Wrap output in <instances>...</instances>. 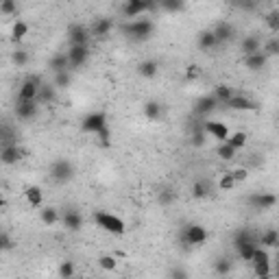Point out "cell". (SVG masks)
Here are the masks:
<instances>
[{
  "label": "cell",
  "mask_w": 279,
  "mask_h": 279,
  "mask_svg": "<svg viewBox=\"0 0 279 279\" xmlns=\"http://www.w3.org/2000/svg\"><path fill=\"white\" fill-rule=\"evenodd\" d=\"M122 33L133 42H146L151 40V35L155 33V24L149 18H138V20H131L122 26Z\"/></svg>",
  "instance_id": "6da1fadb"
},
{
  "label": "cell",
  "mask_w": 279,
  "mask_h": 279,
  "mask_svg": "<svg viewBox=\"0 0 279 279\" xmlns=\"http://www.w3.org/2000/svg\"><path fill=\"white\" fill-rule=\"evenodd\" d=\"M92 218H94L96 227L105 229L107 233H113V236H122V233L127 231V225H124V221H122V218H118L116 214H112V212L96 210L94 214H92Z\"/></svg>",
  "instance_id": "7a4b0ae2"
},
{
  "label": "cell",
  "mask_w": 279,
  "mask_h": 279,
  "mask_svg": "<svg viewBox=\"0 0 279 279\" xmlns=\"http://www.w3.org/2000/svg\"><path fill=\"white\" fill-rule=\"evenodd\" d=\"M155 9H157V2H151V0H127L120 7L124 18H131V20L144 18L146 11H155Z\"/></svg>",
  "instance_id": "3957f363"
},
{
  "label": "cell",
  "mask_w": 279,
  "mask_h": 279,
  "mask_svg": "<svg viewBox=\"0 0 279 279\" xmlns=\"http://www.w3.org/2000/svg\"><path fill=\"white\" fill-rule=\"evenodd\" d=\"M42 85H44L42 76H37V74L26 76V79L22 81L20 90H18V101H26V103H29V101H37Z\"/></svg>",
  "instance_id": "277c9868"
},
{
  "label": "cell",
  "mask_w": 279,
  "mask_h": 279,
  "mask_svg": "<svg viewBox=\"0 0 279 279\" xmlns=\"http://www.w3.org/2000/svg\"><path fill=\"white\" fill-rule=\"evenodd\" d=\"M207 240V229L203 225H196V223H190V225L183 227L181 231V242L185 247H201Z\"/></svg>",
  "instance_id": "5b68a950"
},
{
  "label": "cell",
  "mask_w": 279,
  "mask_h": 279,
  "mask_svg": "<svg viewBox=\"0 0 279 279\" xmlns=\"http://www.w3.org/2000/svg\"><path fill=\"white\" fill-rule=\"evenodd\" d=\"M51 177L57 183H68L74 179V164L68 160H57L51 166Z\"/></svg>",
  "instance_id": "8992f818"
},
{
  "label": "cell",
  "mask_w": 279,
  "mask_h": 279,
  "mask_svg": "<svg viewBox=\"0 0 279 279\" xmlns=\"http://www.w3.org/2000/svg\"><path fill=\"white\" fill-rule=\"evenodd\" d=\"M81 129L85 131V133H94L98 135L103 129H107V116L103 112H94V113H87L83 118V122H81Z\"/></svg>",
  "instance_id": "52a82bcc"
},
{
  "label": "cell",
  "mask_w": 279,
  "mask_h": 279,
  "mask_svg": "<svg viewBox=\"0 0 279 279\" xmlns=\"http://www.w3.org/2000/svg\"><path fill=\"white\" fill-rule=\"evenodd\" d=\"M249 205L258 212H269L277 205V196L273 192H253L249 196Z\"/></svg>",
  "instance_id": "ba28073f"
},
{
  "label": "cell",
  "mask_w": 279,
  "mask_h": 279,
  "mask_svg": "<svg viewBox=\"0 0 279 279\" xmlns=\"http://www.w3.org/2000/svg\"><path fill=\"white\" fill-rule=\"evenodd\" d=\"M203 129L207 135H212L214 140H218L221 144H225V142L229 140V127L225 122H216V120H207V122H203Z\"/></svg>",
  "instance_id": "9c48e42d"
},
{
  "label": "cell",
  "mask_w": 279,
  "mask_h": 279,
  "mask_svg": "<svg viewBox=\"0 0 279 279\" xmlns=\"http://www.w3.org/2000/svg\"><path fill=\"white\" fill-rule=\"evenodd\" d=\"M90 33L83 24H70L68 29V44L70 46H87L90 42Z\"/></svg>",
  "instance_id": "30bf717a"
},
{
  "label": "cell",
  "mask_w": 279,
  "mask_h": 279,
  "mask_svg": "<svg viewBox=\"0 0 279 279\" xmlns=\"http://www.w3.org/2000/svg\"><path fill=\"white\" fill-rule=\"evenodd\" d=\"M37 112H40V103H37V101H29V103H26V101H18V103H15V109H13L15 118H20V120L35 118Z\"/></svg>",
  "instance_id": "8fae6325"
},
{
  "label": "cell",
  "mask_w": 279,
  "mask_h": 279,
  "mask_svg": "<svg viewBox=\"0 0 279 279\" xmlns=\"http://www.w3.org/2000/svg\"><path fill=\"white\" fill-rule=\"evenodd\" d=\"M65 55H68L70 68H81L90 57V46H70Z\"/></svg>",
  "instance_id": "7c38bea8"
},
{
  "label": "cell",
  "mask_w": 279,
  "mask_h": 279,
  "mask_svg": "<svg viewBox=\"0 0 279 279\" xmlns=\"http://www.w3.org/2000/svg\"><path fill=\"white\" fill-rule=\"evenodd\" d=\"M22 157H24V149H20L18 144H11V146H2V151H0V162L4 164V166H13V164H18Z\"/></svg>",
  "instance_id": "4fadbf2b"
},
{
  "label": "cell",
  "mask_w": 279,
  "mask_h": 279,
  "mask_svg": "<svg viewBox=\"0 0 279 279\" xmlns=\"http://www.w3.org/2000/svg\"><path fill=\"white\" fill-rule=\"evenodd\" d=\"M216 105H218V101L214 98V94H205L194 103V113L196 116H210V113L216 109Z\"/></svg>",
  "instance_id": "5bb4252c"
},
{
  "label": "cell",
  "mask_w": 279,
  "mask_h": 279,
  "mask_svg": "<svg viewBox=\"0 0 279 279\" xmlns=\"http://www.w3.org/2000/svg\"><path fill=\"white\" fill-rule=\"evenodd\" d=\"M61 223L68 231H81V227H83V216L76 210H65L61 214Z\"/></svg>",
  "instance_id": "9a60e30c"
},
{
  "label": "cell",
  "mask_w": 279,
  "mask_h": 279,
  "mask_svg": "<svg viewBox=\"0 0 279 279\" xmlns=\"http://www.w3.org/2000/svg\"><path fill=\"white\" fill-rule=\"evenodd\" d=\"M229 109H233V112H255L258 109V103L251 101L249 96H233L231 101L227 103Z\"/></svg>",
  "instance_id": "2e32d148"
},
{
  "label": "cell",
  "mask_w": 279,
  "mask_h": 279,
  "mask_svg": "<svg viewBox=\"0 0 279 279\" xmlns=\"http://www.w3.org/2000/svg\"><path fill=\"white\" fill-rule=\"evenodd\" d=\"M244 65H247V70L251 72H260V70L266 68V63H269V57H266L264 53H255V55H249V57L242 59Z\"/></svg>",
  "instance_id": "e0dca14e"
},
{
  "label": "cell",
  "mask_w": 279,
  "mask_h": 279,
  "mask_svg": "<svg viewBox=\"0 0 279 279\" xmlns=\"http://www.w3.org/2000/svg\"><path fill=\"white\" fill-rule=\"evenodd\" d=\"M212 31H214L218 44H225L229 40H233V35H236V29H233V24H229V22H218Z\"/></svg>",
  "instance_id": "ac0fdd59"
},
{
  "label": "cell",
  "mask_w": 279,
  "mask_h": 279,
  "mask_svg": "<svg viewBox=\"0 0 279 279\" xmlns=\"http://www.w3.org/2000/svg\"><path fill=\"white\" fill-rule=\"evenodd\" d=\"M240 48H242L244 57L255 55V53H262V40H260L258 35H244V40H242V44H240Z\"/></svg>",
  "instance_id": "d6986e66"
},
{
  "label": "cell",
  "mask_w": 279,
  "mask_h": 279,
  "mask_svg": "<svg viewBox=\"0 0 279 279\" xmlns=\"http://www.w3.org/2000/svg\"><path fill=\"white\" fill-rule=\"evenodd\" d=\"M24 196H26V203L31 207H35V210H40L44 203V192H42L40 185H29V188L24 190Z\"/></svg>",
  "instance_id": "ffe728a7"
},
{
  "label": "cell",
  "mask_w": 279,
  "mask_h": 279,
  "mask_svg": "<svg viewBox=\"0 0 279 279\" xmlns=\"http://www.w3.org/2000/svg\"><path fill=\"white\" fill-rule=\"evenodd\" d=\"M48 68L53 70V74H59V72H68L70 70V61H68V55L65 53H59L48 61Z\"/></svg>",
  "instance_id": "44dd1931"
},
{
  "label": "cell",
  "mask_w": 279,
  "mask_h": 279,
  "mask_svg": "<svg viewBox=\"0 0 279 279\" xmlns=\"http://www.w3.org/2000/svg\"><path fill=\"white\" fill-rule=\"evenodd\" d=\"M113 29V20L112 18H98L92 26V35L94 37H107Z\"/></svg>",
  "instance_id": "7402d4cb"
},
{
  "label": "cell",
  "mask_w": 279,
  "mask_h": 279,
  "mask_svg": "<svg viewBox=\"0 0 279 279\" xmlns=\"http://www.w3.org/2000/svg\"><path fill=\"white\" fill-rule=\"evenodd\" d=\"M190 192H192V199H207L212 192V185L207 179H196V181L192 183V188H190Z\"/></svg>",
  "instance_id": "603a6c76"
},
{
  "label": "cell",
  "mask_w": 279,
  "mask_h": 279,
  "mask_svg": "<svg viewBox=\"0 0 279 279\" xmlns=\"http://www.w3.org/2000/svg\"><path fill=\"white\" fill-rule=\"evenodd\" d=\"M157 72H160V63L155 59H144L138 65V74L144 76V79H153V76H157Z\"/></svg>",
  "instance_id": "cb8c5ba5"
},
{
  "label": "cell",
  "mask_w": 279,
  "mask_h": 279,
  "mask_svg": "<svg viewBox=\"0 0 279 279\" xmlns=\"http://www.w3.org/2000/svg\"><path fill=\"white\" fill-rule=\"evenodd\" d=\"M142 112H144V118L146 120H160L162 118V113H164V107H162V103H157V101H146L144 103V107H142Z\"/></svg>",
  "instance_id": "d4e9b609"
},
{
  "label": "cell",
  "mask_w": 279,
  "mask_h": 279,
  "mask_svg": "<svg viewBox=\"0 0 279 279\" xmlns=\"http://www.w3.org/2000/svg\"><path fill=\"white\" fill-rule=\"evenodd\" d=\"M196 44H199L201 51H212V48L218 46V40H216L214 31H201L199 37H196Z\"/></svg>",
  "instance_id": "484cf974"
},
{
  "label": "cell",
  "mask_w": 279,
  "mask_h": 279,
  "mask_svg": "<svg viewBox=\"0 0 279 279\" xmlns=\"http://www.w3.org/2000/svg\"><path fill=\"white\" fill-rule=\"evenodd\" d=\"M40 221L44 223V225L53 227V225H57V223L61 221V214H59L55 207H42L40 210Z\"/></svg>",
  "instance_id": "4316f807"
},
{
  "label": "cell",
  "mask_w": 279,
  "mask_h": 279,
  "mask_svg": "<svg viewBox=\"0 0 279 279\" xmlns=\"http://www.w3.org/2000/svg\"><path fill=\"white\" fill-rule=\"evenodd\" d=\"M260 244L264 249L279 247V231H277V229H266V231L260 236Z\"/></svg>",
  "instance_id": "83f0119b"
},
{
  "label": "cell",
  "mask_w": 279,
  "mask_h": 279,
  "mask_svg": "<svg viewBox=\"0 0 279 279\" xmlns=\"http://www.w3.org/2000/svg\"><path fill=\"white\" fill-rule=\"evenodd\" d=\"M55 98H57V87L53 83H44L40 90V96H37V103H40V105H46V103H53Z\"/></svg>",
  "instance_id": "f1b7e54d"
},
{
  "label": "cell",
  "mask_w": 279,
  "mask_h": 279,
  "mask_svg": "<svg viewBox=\"0 0 279 279\" xmlns=\"http://www.w3.org/2000/svg\"><path fill=\"white\" fill-rule=\"evenodd\" d=\"M236 96L233 94V87H229V85H225V83H221V85H216L214 87V98L218 103H223V105H227L231 98Z\"/></svg>",
  "instance_id": "f546056e"
},
{
  "label": "cell",
  "mask_w": 279,
  "mask_h": 279,
  "mask_svg": "<svg viewBox=\"0 0 279 279\" xmlns=\"http://www.w3.org/2000/svg\"><path fill=\"white\" fill-rule=\"evenodd\" d=\"M174 201H177V192H174L172 188H162L160 192H157V203L162 207H170Z\"/></svg>",
  "instance_id": "4dcf8cb0"
},
{
  "label": "cell",
  "mask_w": 279,
  "mask_h": 279,
  "mask_svg": "<svg viewBox=\"0 0 279 279\" xmlns=\"http://www.w3.org/2000/svg\"><path fill=\"white\" fill-rule=\"evenodd\" d=\"M157 9L168 11V13H179V11L185 9V2L183 0H160V2H157Z\"/></svg>",
  "instance_id": "1f68e13d"
},
{
  "label": "cell",
  "mask_w": 279,
  "mask_h": 279,
  "mask_svg": "<svg viewBox=\"0 0 279 279\" xmlns=\"http://www.w3.org/2000/svg\"><path fill=\"white\" fill-rule=\"evenodd\" d=\"M26 33H29V24H26L24 20H18L13 24V29H11V42H22L26 37Z\"/></svg>",
  "instance_id": "d6a6232c"
},
{
  "label": "cell",
  "mask_w": 279,
  "mask_h": 279,
  "mask_svg": "<svg viewBox=\"0 0 279 279\" xmlns=\"http://www.w3.org/2000/svg\"><path fill=\"white\" fill-rule=\"evenodd\" d=\"M231 269H233V264H231V260L229 258H218L214 262V273L218 277H227L229 273H231Z\"/></svg>",
  "instance_id": "836d02e7"
},
{
  "label": "cell",
  "mask_w": 279,
  "mask_h": 279,
  "mask_svg": "<svg viewBox=\"0 0 279 279\" xmlns=\"http://www.w3.org/2000/svg\"><path fill=\"white\" fill-rule=\"evenodd\" d=\"M18 135L11 131V127L7 122H2V127H0V142H2V146H11V144H18Z\"/></svg>",
  "instance_id": "e575fe53"
},
{
  "label": "cell",
  "mask_w": 279,
  "mask_h": 279,
  "mask_svg": "<svg viewBox=\"0 0 279 279\" xmlns=\"http://www.w3.org/2000/svg\"><path fill=\"white\" fill-rule=\"evenodd\" d=\"M70 83H72V72H59L53 76V85L57 87V90H65V87H70Z\"/></svg>",
  "instance_id": "d590c367"
},
{
  "label": "cell",
  "mask_w": 279,
  "mask_h": 279,
  "mask_svg": "<svg viewBox=\"0 0 279 279\" xmlns=\"http://www.w3.org/2000/svg\"><path fill=\"white\" fill-rule=\"evenodd\" d=\"M227 144L231 146V149H236V151L244 149V144H247V133H244V131L231 133V135H229V140H227Z\"/></svg>",
  "instance_id": "8d00e7d4"
},
{
  "label": "cell",
  "mask_w": 279,
  "mask_h": 279,
  "mask_svg": "<svg viewBox=\"0 0 279 279\" xmlns=\"http://www.w3.org/2000/svg\"><path fill=\"white\" fill-rule=\"evenodd\" d=\"M262 53H264L266 57H279V37H271V40L262 46Z\"/></svg>",
  "instance_id": "74e56055"
},
{
  "label": "cell",
  "mask_w": 279,
  "mask_h": 279,
  "mask_svg": "<svg viewBox=\"0 0 279 279\" xmlns=\"http://www.w3.org/2000/svg\"><path fill=\"white\" fill-rule=\"evenodd\" d=\"M264 22H266V26H269L271 33H279V9L269 11V13H266V18H264Z\"/></svg>",
  "instance_id": "f35d334b"
},
{
  "label": "cell",
  "mask_w": 279,
  "mask_h": 279,
  "mask_svg": "<svg viewBox=\"0 0 279 279\" xmlns=\"http://www.w3.org/2000/svg\"><path fill=\"white\" fill-rule=\"evenodd\" d=\"M205 138H207V133H205L203 124H201V127H194V131H192V138H190V142H192L194 149H201V146L205 144Z\"/></svg>",
  "instance_id": "ab89813d"
},
{
  "label": "cell",
  "mask_w": 279,
  "mask_h": 279,
  "mask_svg": "<svg viewBox=\"0 0 279 279\" xmlns=\"http://www.w3.org/2000/svg\"><path fill=\"white\" fill-rule=\"evenodd\" d=\"M236 177H233V172H225L221 177V181H218V188L223 190V192H229V190H233L236 188Z\"/></svg>",
  "instance_id": "60d3db41"
},
{
  "label": "cell",
  "mask_w": 279,
  "mask_h": 279,
  "mask_svg": "<svg viewBox=\"0 0 279 279\" xmlns=\"http://www.w3.org/2000/svg\"><path fill=\"white\" fill-rule=\"evenodd\" d=\"M59 277L61 279H74V262L70 260H63L61 264H59Z\"/></svg>",
  "instance_id": "b9f144b4"
},
{
  "label": "cell",
  "mask_w": 279,
  "mask_h": 279,
  "mask_svg": "<svg viewBox=\"0 0 279 279\" xmlns=\"http://www.w3.org/2000/svg\"><path fill=\"white\" fill-rule=\"evenodd\" d=\"M236 153H238V151H236V149H231V146H229L227 142H225V144H221V146L216 149V155L221 157V160H225V162H231L233 157H236Z\"/></svg>",
  "instance_id": "7bdbcfd3"
},
{
  "label": "cell",
  "mask_w": 279,
  "mask_h": 279,
  "mask_svg": "<svg viewBox=\"0 0 279 279\" xmlns=\"http://www.w3.org/2000/svg\"><path fill=\"white\" fill-rule=\"evenodd\" d=\"M98 266H101L103 271H116L118 260L113 258V255H101V258H98Z\"/></svg>",
  "instance_id": "ee69618b"
},
{
  "label": "cell",
  "mask_w": 279,
  "mask_h": 279,
  "mask_svg": "<svg viewBox=\"0 0 279 279\" xmlns=\"http://www.w3.org/2000/svg\"><path fill=\"white\" fill-rule=\"evenodd\" d=\"M11 61L18 65V68H24V65L29 63V53L22 51V48H18V51L11 53Z\"/></svg>",
  "instance_id": "f6af8a7d"
},
{
  "label": "cell",
  "mask_w": 279,
  "mask_h": 279,
  "mask_svg": "<svg viewBox=\"0 0 279 279\" xmlns=\"http://www.w3.org/2000/svg\"><path fill=\"white\" fill-rule=\"evenodd\" d=\"M253 273H255V277L273 275V271H271V262H255V264H253Z\"/></svg>",
  "instance_id": "bcb514c9"
},
{
  "label": "cell",
  "mask_w": 279,
  "mask_h": 279,
  "mask_svg": "<svg viewBox=\"0 0 279 279\" xmlns=\"http://www.w3.org/2000/svg\"><path fill=\"white\" fill-rule=\"evenodd\" d=\"M0 13H4V15L18 13V4H15L13 0H2V2H0Z\"/></svg>",
  "instance_id": "7dc6e473"
},
{
  "label": "cell",
  "mask_w": 279,
  "mask_h": 279,
  "mask_svg": "<svg viewBox=\"0 0 279 279\" xmlns=\"http://www.w3.org/2000/svg\"><path fill=\"white\" fill-rule=\"evenodd\" d=\"M201 76V68L196 63H192V65H188L185 68V81H196Z\"/></svg>",
  "instance_id": "c3c4849f"
},
{
  "label": "cell",
  "mask_w": 279,
  "mask_h": 279,
  "mask_svg": "<svg viewBox=\"0 0 279 279\" xmlns=\"http://www.w3.org/2000/svg\"><path fill=\"white\" fill-rule=\"evenodd\" d=\"M255 262H271V255H269V251H266L264 247L255 249V255H253V262H251V264H255Z\"/></svg>",
  "instance_id": "681fc988"
},
{
  "label": "cell",
  "mask_w": 279,
  "mask_h": 279,
  "mask_svg": "<svg viewBox=\"0 0 279 279\" xmlns=\"http://www.w3.org/2000/svg\"><path fill=\"white\" fill-rule=\"evenodd\" d=\"M170 279H190V273H188V269H183V266H174L170 271Z\"/></svg>",
  "instance_id": "f907efd6"
},
{
  "label": "cell",
  "mask_w": 279,
  "mask_h": 279,
  "mask_svg": "<svg viewBox=\"0 0 279 279\" xmlns=\"http://www.w3.org/2000/svg\"><path fill=\"white\" fill-rule=\"evenodd\" d=\"M0 249H2V251H11V249H13V240H11V236L7 231L0 233Z\"/></svg>",
  "instance_id": "816d5d0a"
},
{
  "label": "cell",
  "mask_w": 279,
  "mask_h": 279,
  "mask_svg": "<svg viewBox=\"0 0 279 279\" xmlns=\"http://www.w3.org/2000/svg\"><path fill=\"white\" fill-rule=\"evenodd\" d=\"M98 142H101V146H109V144H112V131H109V127L103 129L101 133H98Z\"/></svg>",
  "instance_id": "f5cc1de1"
},
{
  "label": "cell",
  "mask_w": 279,
  "mask_h": 279,
  "mask_svg": "<svg viewBox=\"0 0 279 279\" xmlns=\"http://www.w3.org/2000/svg\"><path fill=\"white\" fill-rule=\"evenodd\" d=\"M233 177H236V181H247V177H249V172H247V168H236L233 170Z\"/></svg>",
  "instance_id": "db71d44e"
},
{
  "label": "cell",
  "mask_w": 279,
  "mask_h": 279,
  "mask_svg": "<svg viewBox=\"0 0 279 279\" xmlns=\"http://www.w3.org/2000/svg\"><path fill=\"white\" fill-rule=\"evenodd\" d=\"M255 279H275L273 275H266V277H255Z\"/></svg>",
  "instance_id": "11a10c76"
},
{
  "label": "cell",
  "mask_w": 279,
  "mask_h": 279,
  "mask_svg": "<svg viewBox=\"0 0 279 279\" xmlns=\"http://www.w3.org/2000/svg\"><path fill=\"white\" fill-rule=\"evenodd\" d=\"M275 277L279 279V266H277V271H275Z\"/></svg>",
  "instance_id": "9f6ffc18"
},
{
  "label": "cell",
  "mask_w": 279,
  "mask_h": 279,
  "mask_svg": "<svg viewBox=\"0 0 279 279\" xmlns=\"http://www.w3.org/2000/svg\"><path fill=\"white\" fill-rule=\"evenodd\" d=\"M277 122H279V113H277Z\"/></svg>",
  "instance_id": "6f0895ef"
}]
</instances>
